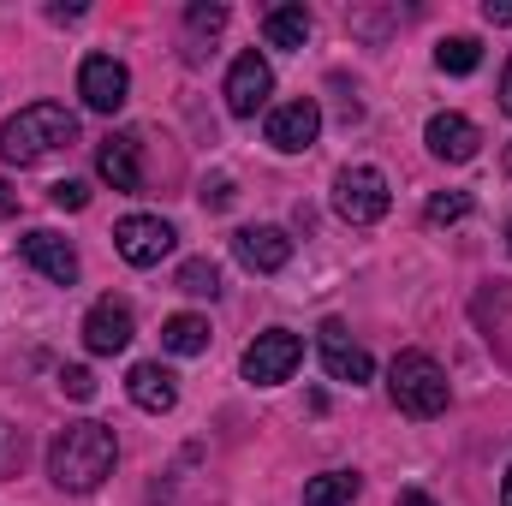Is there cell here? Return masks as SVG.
Listing matches in <instances>:
<instances>
[{"instance_id": "cell-1", "label": "cell", "mask_w": 512, "mask_h": 506, "mask_svg": "<svg viewBox=\"0 0 512 506\" xmlns=\"http://www.w3.org/2000/svg\"><path fill=\"white\" fill-rule=\"evenodd\" d=\"M114 459H120L114 429L96 423V417H78V423H66V429L54 435V447H48V477H54V489H66V495H90V489H102V483L114 477Z\"/></svg>"}, {"instance_id": "cell-2", "label": "cell", "mask_w": 512, "mask_h": 506, "mask_svg": "<svg viewBox=\"0 0 512 506\" xmlns=\"http://www.w3.org/2000/svg\"><path fill=\"white\" fill-rule=\"evenodd\" d=\"M72 143H78V120H72L60 102H30V108H18V114L0 126V161L36 167V161H48L54 149H72Z\"/></svg>"}, {"instance_id": "cell-3", "label": "cell", "mask_w": 512, "mask_h": 506, "mask_svg": "<svg viewBox=\"0 0 512 506\" xmlns=\"http://www.w3.org/2000/svg\"><path fill=\"white\" fill-rule=\"evenodd\" d=\"M387 393H393V405L405 411V417H417V423H429V417H441L447 411V370L429 358V352H399L393 358V370H387Z\"/></svg>"}, {"instance_id": "cell-4", "label": "cell", "mask_w": 512, "mask_h": 506, "mask_svg": "<svg viewBox=\"0 0 512 506\" xmlns=\"http://www.w3.org/2000/svg\"><path fill=\"white\" fill-rule=\"evenodd\" d=\"M387 209H393V191H387L382 167H346L334 179V215L352 221V227H376Z\"/></svg>"}, {"instance_id": "cell-5", "label": "cell", "mask_w": 512, "mask_h": 506, "mask_svg": "<svg viewBox=\"0 0 512 506\" xmlns=\"http://www.w3.org/2000/svg\"><path fill=\"white\" fill-rule=\"evenodd\" d=\"M298 364H304V340L292 328H268V334H256L251 346H245V381H256V387L292 381Z\"/></svg>"}, {"instance_id": "cell-6", "label": "cell", "mask_w": 512, "mask_h": 506, "mask_svg": "<svg viewBox=\"0 0 512 506\" xmlns=\"http://www.w3.org/2000/svg\"><path fill=\"white\" fill-rule=\"evenodd\" d=\"M78 96H84L90 114H120V108L131 102L126 60H114V54H90V60L78 66Z\"/></svg>"}, {"instance_id": "cell-7", "label": "cell", "mask_w": 512, "mask_h": 506, "mask_svg": "<svg viewBox=\"0 0 512 506\" xmlns=\"http://www.w3.org/2000/svg\"><path fill=\"white\" fill-rule=\"evenodd\" d=\"M316 346H322V370H328L334 381H352V387H364V381L376 376V358H370V352H364V346L346 334V322H334V316H328V322L316 328Z\"/></svg>"}, {"instance_id": "cell-8", "label": "cell", "mask_w": 512, "mask_h": 506, "mask_svg": "<svg viewBox=\"0 0 512 506\" xmlns=\"http://www.w3.org/2000/svg\"><path fill=\"white\" fill-rule=\"evenodd\" d=\"M173 239H179V233H173L161 215H126V221L114 227V251L126 256L131 268H155L161 256L173 251Z\"/></svg>"}, {"instance_id": "cell-9", "label": "cell", "mask_w": 512, "mask_h": 506, "mask_svg": "<svg viewBox=\"0 0 512 506\" xmlns=\"http://www.w3.org/2000/svg\"><path fill=\"white\" fill-rule=\"evenodd\" d=\"M268 96H274V72H268V60L262 54H239L233 60V72H227V114L233 120H256V108H268Z\"/></svg>"}, {"instance_id": "cell-10", "label": "cell", "mask_w": 512, "mask_h": 506, "mask_svg": "<svg viewBox=\"0 0 512 506\" xmlns=\"http://www.w3.org/2000/svg\"><path fill=\"white\" fill-rule=\"evenodd\" d=\"M131 334H137V322H131V304H120V298H96V304H90V316H84V346H90L96 358H114V352H126Z\"/></svg>"}, {"instance_id": "cell-11", "label": "cell", "mask_w": 512, "mask_h": 506, "mask_svg": "<svg viewBox=\"0 0 512 506\" xmlns=\"http://www.w3.org/2000/svg\"><path fill=\"white\" fill-rule=\"evenodd\" d=\"M96 173L114 185V191H143V137L137 131H114V137H102V149H96Z\"/></svg>"}, {"instance_id": "cell-12", "label": "cell", "mask_w": 512, "mask_h": 506, "mask_svg": "<svg viewBox=\"0 0 512 506\" xmlns=\"http://www.w3.org/2000/svg\"><path fill=\"white\" fill-rule=\"evenodd\" d=\"M18 256H24L42 280H54V286H72V280H78V251H72L60 233H48V227L24 233V239H18Z\"/></svg>"}, {"instance_id": "cell-13", "label": "cell", "mask_w": 512, "mask_h": 506, "mask_svg": "<svg viewBox=\"0 0 512 506\" xmlns=\"http://www.w3.org/2000/svg\"><path fill=\"white\" fill-rule=\"evenodd\" d=\"M316 131H322V108H316L310 96H298V102H286V108H274V114H268V143H274L280 155L310 149V143H316Z\"/></svg>"}, {"instance_id": "cell-14", "label": "cell", "mask_w": 512, "mask_h": 506, "mask_svg": "<svg viewBox=\"0 0 512 506\" xmlns=\"http://www.w3.org/2000/svg\"><path fill=\"white\" fill-rule=\"evenodd\" d=\"M233 256H239L251 274H280V268L292 262V239H286L280 227H245V233H233Z\"/></svg>"}, {"instance_id": "cell-15", "label": "cell", "mask_w": 512, "mask_h": 506, "mask_svg": "<svg viewBox=\"0 0 512 506\" xmlns=\"http://www.w3.org/2000/svg\"><path fill=\"white\" fill-rule=\"evenodd\" d=\"M423 143H429L435 161H471V155L483 149V131L471 126L465 114H435L429 131H423Z\"/></svg>"}, {"instance_id": "cell-16", "label": "cell", "mask_w": 512, "mask_h": 506, "mask_svg": "<svg viewBox=\"0 0 512 506\" xmlns=\"http://www.w3.org/2000/svg\"><path fill=\"white\" fill-rule=\"evenodd\" d=\"M126 393H131L137 411H155V417L179 405V381H173V370H161V364H137L126 376Z\"/></svg>"}, {"instance_id": "cell-17", "label": "cell", "mask_w": 512, "mask_h": 506, "mask_svg": "<svg viewBox=\"0 0 512 506\" xmlns=\"http://www.w3.org/2000/svg\"><path fill=\"white\" fill-rule=\"evenodd\" d=\"M310 30H316V18L292 0V6H268V18H262V36H268V48H304L310 42Z\"/></svg>"}, {"instance_id": "cell-18", "label": "cell", "mask_w": 512, "mask_h": 506, "mask_svg": "<svg viewBox=\"0 0 512 506\" xmlns=\"http://www.w3.org/2000/svg\"><path fill=\"white\" fill-rule=\"evenodd\" d=\"M221 24H227V6H221V0H197V6H185V42H191L185 60H191V66L203 60V42L221 36Z\"/></svg>"}, {"instance_id": "cell-19", "label": "cell", "mask_w": 512, "mask_h": 506, "mask_svg": "<svg viewBox=\"0 0 512 506\" xmlns=\"http://www.w3.org/2000/svg\"><path fill=\"white\" fill-rule=\"evenodd\" d=\"M358 489H364L358 471H322V477L304 483V506H352L358 501Z\"/></svg>"}, {"instance_id": "cell-20", "label": "cell", "mask_w": 512, "mask_h": 506, "mask_svg": "<svg viewBox=\"0 0 512 506\" xmlns=\"http://www.w3.org/2000/svg\"><path fill=\"white\" fill-rule=\"evenodd\" d=\"M161 346L173 358H197V352H209V322L203 316H167L161 322Z\"/></svg>"}, {"instance_id": "cell-21", "label": "cell", "mask_w": 512, "mask_h": 506, "mask_svg": "<svg viewBox=\"0 0 512 506\" xmlns=\"http://www.w3.org/2000/svg\"><path fill=\"white\" fill-rule=\"evenodd\" d=\"M435 66L453 72V78H465V72L483 66V42H477V36H447V42L435 48Z\"/></svg>"}, {"instance_id": "cell-22", "label": "cell", "mask_w": 512, "mask_h": 506, "mask_svg": "<svg viewBox=\"0 0 512 506\" xmlns=\"http://www.w3.org/2000/svg\"><path fill=\"white\" fill-rule=\"evenodd\" d=\"M179 292H191V298H215V292H221V268H215L209 256H191V262L179 268Z\"/></svg>"}, {"instance_id": "cell-23", "label": "cell", "mask_w": 512, "mask_h": 506, "mask_svg": "<svg viewBox=\"0 0 512 506\" xmlns=\"http://www.w3.org/2000/svg\"><path fill=\"white\" fill-rule=\"evenodd\" d=\"M465 215H471V197H465V191H441V197H429V209H423L429 227H453V221H465Z\"/></svg>"}, {"instance_id": "cell-24", "label": "cell", "mask_w": 512, "mask_h": 506, "mask_svg": "<svg viewBox=\"0 0 512 506\" xmlns=\"http://www.w3.org/2000/svg\"><path fill=\"white\" fill-rule=\"evenodd\" d=\"M48 203L54 209H84L90 191H84V179H60V185H48Z\"/></svg>"}, {"instance_id": "cell-25", "label": "cell", "mask_w": 512, "mask_h": 506, "mask_svg": "<svg viewBox=\"0 0 512 506\" xmlns=\"http://www.w3.org/2000/svg\"><path fill=\"white\" fill-rule=\"evenodd\" d=\"M60 387H66L72 399H96V376H90V370H78V364H72V370H60Z\"/></svg>"}, {"instance_id": "cell-26", "label": "cell", "mask_w": 512, "mask_h": 506, "mask_svg": "<svg viewBox=\"0 0 512 506\" xmlns=\"http://www.w3.org/2000/svg\"><path fill=\"white\" fill-rule=\"evenodd\" d=\"M203 203H209V209H227V203H233V179H209V185H203Z\"/></svg>"}, {"instance_id": "cell-27", "label": "cell", "mask_w": 512, "mask_h": 506, "mask_svg": "<svg viewBox=\"0 0 512 506\" xmlns=\"http://www.w3.org/2000/svg\"><path fill=\"white\" fill-rule=\"evenodd\" d=\"M483 18L489 24H512V0H483Z\"/></svg>"}, {"instance_id": "cell-28", "label": "cell", "mask_w": 512, "mask_h": 506, "mask_svg": "<svg viewBox=\"0 0 512 506\" xmlns=\"http://www.w3.org/2000/svg\"><path fill=\"white\" fill-rule=\"evenodd\" d=\"M6 215H18V191H12V185H0V221H6Z\"/></svg>"}, {"instance_id": "cell-29", "label": "cell", "mask_w": 512, "mask_h": 506, "mask_svg": "<svg viewBox=\"0 0 512 506\" xmlns=\"http://www.w3.org/2000/svg\"><path fill=\"white\" fill-rule=\"evenodd\" d=\"M501 114H512V60H507V72H501Z\"/></svg>"}, {"instance_id": "cell-30", "label": "cell", "mask_w": 512, "mask_h": 506, "mask_svg": "<svg viewBox=\"0 0 512 506\" xmlns=\"http://www.w3.org/2000/svg\"><path fill=\"white\" fill-rule=\"evenodd\" d=\"M399 506H435V501H429L423 489H405V495H399Z\"/></svg>"}, {"instance_id": "cell-31", "label": "cell", "mask_w": 512, "mask_h": 506, "mask_svg": "<svg viewBox=\"0 0 512 506\" xmlns=\"http://www.w3.org/2000/svg\"><path fill=\"white\" fill-rule=\"evenodd\" d=\"M501 506H512V465H507V483H501Z\"/></svg>"}, {"instance_id": "cell-32", "label": "cell", "mask_w": 512, "mask_h": 506, "mask_svg": "<svg viewBox=\"0 0 512 506\" xmlns=\"http://www.w3.org/2000/svg\"><path fill=\"white\" fill-rule=\"evenodd\" d=\"M507 251H512V221H507Z\"/></svg>"}]
</instances>
